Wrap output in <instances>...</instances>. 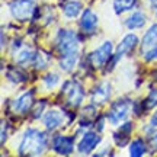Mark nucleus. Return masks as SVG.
<instances>
[{"label": "nucleus", "mask_w": 157, "mask_h": 157, "mask_svg": "<svg viewBox=\"0 0 157 157\" xmlns=\"http://www.w3.org/2000/svg\"><path fill=\"white\" fill-rule=\"evenodd\" d=\"M48 147V138L45 132L35 128H28L22 135L17 153L21 156H41Z\"/></svg>", "instance_id": "1"}, {"label": "nucleus", "mask_w": 157, "mask_h": 157, "mask_svg": "<svg viewBox=\"0 0 157 157\" xmlns=\"http://www.w3.org/2000/svg\"><path fill=\"white\" fill-rule=\"evenodd\" d=\"M78 36L74 31L70 29H60L56 38V47L60 57H66L70 54H76L78 52Z\"/></svg>", "instance_id": "2"}, {"label": "nucleus", "mask_w": 157, "mask_h": 157, "mask_svg": "<svg viewBox=\"0 0 157 157\" xmlns=\"http://www.w3.org/2000/svg\"><path fill=\"white\" fill-rule=\"evenodd\" d=\"M113 52V47L111 41H105L102 45H99L96 50H93L87 56V61H89L90 67L95 70H101L102 67H105L108 61L111 60Z\"/></svg>", "instance_id": "3"}, {"label": "nucleus", "mask_w": 157, "mask_h": 157, "mask_svg": "<svg viewBox=\"0 0 157 157\" xmlns=\"http://www.w3.org/2000/svg\"><path fill=\"white\" fill-rule=\"evenodd\" d=\"M61 96L64 98V102L68 106L77 108L84 99V89L76 80H67L63 84Z\"/></svg>", "instance_id": "4"}, {"label": "nucleus", "mask_w": 157, "mask_h": 157, "mask_svg": "<svg viewBox=\"0 0 157 157\" xmlns=\"http://www.w3.org/2000/svg\"><path fill=\"white\" fill-rule=\"evenodd\" d=\"M35 10H36V3L35 0H15L10 3V13L19 22H28L32 19Z\"/></svg>", "instance_id": "5"}, {"label": "nucleus", "mask_w": 157, "mask_h": 157, "mask_svg": "<svg viewBox=\"0 0 157 157\" xmlns=\"http://www.w3.org/2000/svg\"><path fill=\"white\" fill-rule=\"evenodd\" d=\"M129 108H131V102L128 99H119V101L113 102L106 115L108 121L112 125H118L119 122H122L124 119L128 117Z\"/></svg>", "instance_id": "6"}, {"label": "nucleus", "mask_w": 157, "mask_h": 157, "mask_svg": "<svg viewBox=\"0 0 157 157\" xmlns=\"http://www.w3.org/2000/svg\"><path fill=\"white\" fill-rule=\"evenodd\" d=\"M34 106V90H26L25 93L16 98L12 102V112L16 115H23L28 111H31Z\"/></svg>", "instance_id": "7"}, {"label": "nucleus", "mask_w": 157, "mask_h": 157, "mask_svg": "<svg viewBox=\"0 0 157 157\" xmlns=\"http://www.w3.org/2000/svg\"><path fill=\"white\" fill-rule=\"evenodd\" d=\"M102 137L95 131H87L86 134L82 137V140L77 144V151L80 154H90L96 147L101 144Z\"/></svg>", "instance_id": "8"}, {"label": "nucleus", "mask_w": 157, "mask_h": 157, "mask_svg": "<svg viewBox=\"0 0 157 157\" xmlns=\"http://www.w3.org/2000/svg\"><path fill=\"white\" fill-rule=\"evenodd\" d=\"M137 45H138V36H137V35L135 34L125 35V36L121 39V42L118 44V47H117L115 56H113L115 57V61H118V60H121L122 57L131 54Z\"/></svg>", "instance_id": "9"}, {"label": "nucleus", "mask_w": 157, "mask_h": 157, "mask_svg": "<svg viewBox=\"0 0 157 157\" xmlns=\"http://www.w3.org/2000/svg\"><path fill=\"white\" fill-rule=\"evenodd\" d=\"M51 147H52V150H54L57 154H60V156H68V154H71L74 150V140L71 137L57 135V137L52 138Z\"/></svg>", "instance_id": "10"}, {"label": "nucleus", "mask_w": 157, "mask_h": 157, "mask_svg": "<svg viewBox=\"0 0 157 157\" xmlns=\"http://www.w3.org/2000/svg\"><path fill=\"white\" fill-rule=\"evenodd\" d=\"M80 29L83 31L84 34L92 35L98 29V25H99V19L95 15V12L90 10V9H86L82 13V17H80Z\"/></svg>", "instance_id": "11"}, {"label": "nucleus", "mask_w": 157, "mask_h": 157, "mask_svg": "<svg viewBox=\"0 0 157 157\" xmlns=\"http://www.w3.org/2000/svg\"><path fill=\"white\" fill-rule=\"evenodd\" d=\"M42 119V124H44V127L47 129H57L60 128L64 122V115H63L60 111H57V109H52V111H48L47 113H44V117L41 118Z\"/></svg>", "instance_id": "12"}, {"label": "nucleus", "mask_w": 157, "mask_h": 157, "mask_svg": "<svg viewBox=\"0 0 157 157\" xmlns=\"http://www.w3.org/2000/svg\"><path fill=\"white\" fill-rule=\"evenodd\" d=\"M111 92H112L111 83L103 82V83L98 84L95 87V90H93V93H92V102H93L95 105H102V103H105V102L109 99Z\"/></svg>", "instance_id": "13"}, {"label": "nucleus", "mask_w": 157, "mask_h": 157, "mask_svg": "<svg viewBox=\"0 0 157 157\" xmlns=\"http://www.w3.org/2000/svg\"><path fill=\"white\" fill-rule=\"evenodd\" d=\"M132 132V122H124L119 128L113 132V141H115V144L118 147H124L127 146V143H128V138L129 135Z\"/></svg>", "instance_id": "14"}, {"label": "nucleus", "mask_w": 157, "mask_h": 157, "mask_svg": "<svg viewBox=\"0 0 157 157\" xmlns=\"http://www.w3.org/2000/svg\"><path fill=\"white\" fill-rule=\"evenodd\" d=\"M154 47H157V23L151 25L144 34L143 41H141V51L147 52V51L153 50Z\"/></svg>", "instance_id": "15"}, {"label": "nucleus", "mask_w": 157, "mask_h": 157, "mask_svg": "<svg viewBox=\"0 0 157 157\" xmlns=\"http://www.w3.org/2000/svg\"><path fill=\"white\" fill-rule=\"evenodd\" d=\"M147 22V16L143 13V12L137 10L134 13H131L128 17H127V21H125V26L128 29H140L143 28Z\"/></svg>", "instance_id": "16"}, {"label": "nucleus", "mask_w": 157, "mask_h": 157, "mask_svg": "<svg viewBox=\"0 0 157 157\" xmlns=\"http://www.w3.org/2000/svg\"><path fill=\"white\" fill-rule=\"evenodd\" d=\"M28 73L21 67H9L6 71V78L12 83H25L28 82Z\"/></svg>", "instance_id": "17"}, {"label": "nucleus", "mask_w": 157, "mask_h": 157, "mask_svg": "<svg viewBox=\"0 0 157 157\" xmlns=\"http://www.w3.org/2000/svg\"><path fill=\"white\" fill-rule=\"evenodd\" d=\"M82 9H83L82 2H78V0H68V2H66V5L63 6V13L68 19H74V17H77L80 15Z\"/></svg>", "instance_id": "18"}, {"label": "nucleus", "mask_w": 157, "mask_h": 157, "mask_svg": "<svg viewBox=\"0 0 157 157\" xmlns=\"http://www.w3.org/2000/svg\"><path fill=\"white\" fill-rule=\"evenodd\" d=\"M35 52L36 51H32L31 48H23L19 45V50L13 54V58H15V63L16 64H26V63H32L35 57Z\"/></svg>", "instance_id": "19"}, {"label": "nucleus", "mask_w": 157, "mask_h": 157, "mask_svg": "<svg viewBox=\"0 0 157 157\" xmlns=\"http://www.w3.org/2000/svg\"><path fill=\"white\" fill-rule=\"evenodd\" d=\"M77 61H78V52L76 54H70V56H66V57H61L60 58V68L63 71H73L76 66H77Z\"/></svg>", "instance_id": "20"}, {"label": "nucleus", "mask_w": 157, "mask_h": 157, "mask_svg": "<svg viewBox=\"0 0 157 157\" xmlns=\"http://www.w3.org/2000/svg\"><path fill=\"white\" fill-rule=\"evenodd\" d=\"M137 5V0H113V10L115 13H124V12L132 10Z\"/></svg>", "instance_id": "21"}, {"label": "nucleus", "mask_w": 157, "mask_h": 157, "mask_svg": "<svg viewBox=\"0 0 157 157\" xmlns=\"http://www.w3.org/2000/svg\"><path fill=\"white\" fill-rule=\"evenodd\" d=\"M147 147H146V143L140 138H137L131 143V146H129V154L132 157H140L143 156L144 153H146Z\"/></svg>", "instance_id": "22"}, {"label": "nucleus", "mask_w": 157, "mask_h": 157, "mask_svg": "<svg viewBox=\"0 0 157 157\" xmlns=\"http://www.w3.org/2000/svg\"><path fill=\"white\" fill-rule=\"evenodd\" d=\"M48 63H50V57L47 56L45 52H35V57L34 60H32V66H34L36 70H44L47 66H48Z\"/></svg>", "instance_id": "23"}, {"label": "nucleus", "mask_w": 157, "mask_h": 157, "mask_svg": "<svg viewBox=\"0 0 157 157\" xmlns=\"http://www.w3.org/2000/svg\"><path fill=\"white\" fill-rule=\"evenodd\" d=\"M42 82H44L47 89H54L57 84H58V82H60V77H58L57 73H52V71H51V73L45 74L44 78H42Z\"/></svg>", "instance_id": "24"}, {"label": "nucleus", "mask_w": 157, "mask_h": 157, "mask_svg": "<svg viewBox=\"0 0 157 157\" xmlns=\"http://www.w3.org/2000/svg\"><path fill=\"white\" fill-rule=\"evenodd\" d=\"M157 106V87H153L144 101V109H151Z\"/></svg>", "instance_id": "25"}, {"label": "nucleus", "mask_w": 157, "mask_h": 157, "mask_svg": "<svg viewBox=\"0 0 157 157\" xmlns=\"http://www.w3.org/2000/svg\"><path fill=\"white\" fill-rule=\"evenodd\" d=\"M47 106V102L45 101H41V102H36L34 103V106L31 109V115L34 119H38V118H42V113H44V109Z\"/></svg>", "instance_id": "26"}, {"label": "nucleus", "mask_w": 157, "mask_h": 157, "mask_svg": "<svg viewBox=\"0 0 157 157\" xmlns=\"http://www.w3.org/2000/svg\"><path fill=\"white\" fill-rule=\"evenodd\" d=\"M157 58V47H154L153 50L144 52V60L146 61H151V60H156Z\"/></svg>", "instance_id": "27"}, {"label": "nucleus", "mask_w": 157, "mask_h": 157, "mask_svg": "<svg viewBox=\"0 0 157 157\" xmlns=\"http://www.w3.org/2000/svg\"><path fill=\"white\" fill-rule=\"evenodd\" d=\"M150 146H151V148L157 150V132H154V134L151 135V138H150Z\"/></svg>", "instance_id": "28"}, {"label": "nucleus", "mask_w": 157, "mask_h": 157, "mask_svg": "<svg viewBox=\"0 0 157 157\" xmlns=\"http://www.w3.org/2000/svg\"><path fill=\"white\" fill-rule=\"evenodd\" d=\"M6 143V122H2V144Z\"/></svg>", "instance_id": "29"}, {"label": "nucleus", "mask_w": 157, "mask_h": 157, "mask_svg": "<svg viewBox=\"0 0 157 157\" xmlns=\"http://www.w3.org/2000/svg\"><path fill=\"white\" fill-rule=\"evenodd\" d=\"M148 5H150V7L154 10V13L157 16V0H148Z\"/></svg>", "instance_id": "30"}, {"label": "nucleus", "mask_w": 157, "mask_h": 157, "mask_svg": "<svg viewBox=\"0 0 157 157\" xmlns=\"http://www.w3.org/2000/svg\"><path fill=\"white\" fill-rule=\"evenodd\" d=\"M150 127H154V128H157V112L151 117V121H150Z\"/></svg>", "instance_id": "31"}]
</instances>
